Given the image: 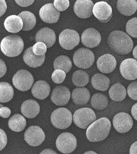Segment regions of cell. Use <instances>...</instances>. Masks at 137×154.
<instances>
[{
  "label": "cell",
  "mask_w": 137,
  "mask_h": 154,
  "mask_svg": "<svg viewBox=\"0 0 137 154\" xmlns=\"http://www.w3.org/2000/svg\"><path fill=\"white\" fill-rule=\"evenodd\" d=\"M120 71L124 79L135 80L137 79V60L134 58H127L122 62Z\"/></svg>",
  "instance_id": "cell-14"
},
{
  "label": "cell",
  "mask_w": 137,
  "mask_h": 154,
  "mask_svg": "<svg viewBox=\"0 0 137 154\" xmlns=\"http://www.w3.org/2000/svg\"><path fill=\"white\" fill-rule=\"evenodd\" d=\"M32 95L39 100H44L50 93L49 84L45 80H38L34 84L32 88Z\"/></svg>",
  "instance_id": "cell-22"
},
{
  "label": "cell",
  "mask_w": 137,
  "mask_h": 154,
  "mask_svg": "<svg viewBox=\"0 0 137 154\" xmlns=\"http://www.w3.org/2000/svg\"><path fill=\"white\" fill-rule=\"evenodd\" d=\"M126 30L129 36L137 38V18H131L127 21Z\"/></svg>",
  "instance_id": "cell-34"
},
{
  "label": "cell",
  "mask_w": 137,
  "mask_h": 154,
  "mask_svg": "<svg viewBox=\"0 0 137 154\" xmlns=\"http://www.w3.org/2000/svg\"><path fill=\"white\" fill-rule=\"evenodd\" d=\"M0 66H1V72H1V75H0V78H2L7 72L6 64L3 62V60H0Z\"/></svg>",
  "instance_id": "cell-42"
},
{
  "label": "cell",
  "mask_w": 137,
  "mask_h": 154,
  "mask_svg": "<svg viewBox=\"0 0 137 154\" xmlns=\"http://www.w3.org/2000/svg\"><path fill=\"white\" fill-rule=\"evenodd\" d=\"M23 61L27 65L31 67L36 68L41 66L45 60V55L37 56L33 52L32 47H30L25 50L23 54Z\"/></svg>",
  "instance_id": "cell-21"
},
{
  "label": "cell",
  "mask_w": 137,
  "mask_h": 154,
  "mask_svg": "<svg viewBox=\"0 0 137 154\" xmlns=\"http://www.w3.org/2000/svg\"><path fill=\"white\" fill-rule=\"evenodd\" d=\"M24 42L20 36L12 35L5 37L1 42L2 53L8 57H18L22 53Z\"/></svg>",
  "instance_id": "cell-3"
},
{
  "label": "cell",
  "mask_w": 137,
  "mask_h": 154,
  "mask_svg": "<svg viewBox=\"0 0 137 154\" xmlns=\"http://www.w3.org/2000/svg\"><path fill=\"white\" fill-rule=\"evenodd\" d=\"M71 95L68 88L64 85H60L54 88L51 93L50 100L58 106L66 105L71 98Z\"/></svg>",
  "instance_id": "cell-13"
},
{
  "label": "cell",
  "mask_w": 137,
  "mask_h": 154,
  "mask_svg": "<svg viewBox=\"0 0 137 154\" xmlns=\"http://www.w3.org/2000/svg\"><path fill=\"white\" fill-rule=\"evenodd\" d=\"M91 84L96 90L105 91L109 88L110 80L104 75L96 73L91 78Z\"/></svg>",
  "instance_id": "cell-26"
},
{
  "label": "cell",
  "mask_w": 137,
  "mask_h": 154,
  "mask_svg": "<svg viewBox=\"0 0 137 154\" xmlns=\"http://www.w3.org/2000/svg\"><path fill=\"white\" fill-rule=\"evenodd\" d=\"M109 48L117 54L125 55L130 53L133 48V42L127 33L121 31H113L108 38Z\"/></svg>",
  "instance_id": "cell-1"
},
{
  "label": "cell",
  "mask_w": 137,
  "mask_h": 154,
  "mask_svg": "<svg viewBox=\"0 0 137 154\" xmlns=\"http://www.w3.org/2000/svg\"><path fill=\"white\" fill-rule=\"evenodd\" d=\"M72 66V64L70 58L65 55L58 57L54 61V70H62L67 73L71 71Z\"/></svg>",
  "instance_id": "cell-32"
},
{
  "label": "cell",
  "mask_w": 137,
  "mask_h": 154,
  "mask_svg": "<svg viewBox=\"0 0 137 154\" xmlns=\"http://www.w3.org/2000/svg\"><path fill=\"white\" fill-rule=\"evenodd\" d=\"M96 116L94 111L89 108L77 109L73 114V121L76 126L82 129H86L96 121Z\"/></svg>",
  "instance_id": "cell-5"
},
{
  "label": "cell",
  "mask_w": 137,
  "mask_h": 154,
  "mask_svg": "<svg viewBox=\"0 0 137 154\" xmlns=\"http://www.w3.org/2000/svg\"><path fill=\"white\" fill-rule=\"evenodd\" d=\"M102 40L100 33L93 28H89L82 32L81 41L84 46L88 48H94L99 45Z\"/></svg>",
  "instance_id": "cell-15"
},
{
  "label": "cell",
  "mask_w": 137,
  "mask_h": 154,
  "mask_svg": "<svg viewBox=\"0 0 137 154\" xmlns=\"http://www.w3.org/2000/svg\"><path fill=\"white\" fill-rule=\"evenodd\" d=\"M80 38L78 32L73 29H67L59 34V44L66 50H72L79 44Z\"/></svg>",
  "instance_id": "cell-9"
},
{
  "label": "cell",
  "mask_w": 137,
  "mask_h": 154,
  "mask_svg": "<svg viewBox=\"0 0 137 154\" xmlns=\"http://www.w3.org/2000/svg\"><path fill=\"white\" fill-rule=\"evenodd\" d=\"M72 81L74 85L77 87H84L89 81V76L86 71L78 70L74 72L72 76Z\"/></svg>",
  "instance_id": "cell-33"
},
{
  "label": "cell",
  "mask_w": 137,
  "mask_h": 154,
  "mask_svg": "<svg viewBox=\"0 0 137 154\" xmlns=\"http://www.w3.org/2000/svg\"><path fill=\"white\" fill-rule=\"evenodd\" d=\"M108 98L105 95L100 93L94 94L91 98V104L94 109L102 110L108 106Z\"/></svg>",
  "instance_id": "cell-31"
},
{
  "label": "cell",
  "mask_w": 137,
  "mask_h": 154,
  "mask_svg": "<svg viewBox=\"0 0 137 154\" xmlns=\"http://www.w3.org/2000/svg\"><path fill=\"white\" fill-rule=\"evenodd\" d=\"M94 4L91 0H78L74 5V12L80 18L86 19L93 15Z\"/></svg>",
  "instance_id": "cell-17"
},
{
  "label": "cell",
  "mask_w": 137,
  "mask_h": 154,
  "mask_svg": "<svg viewBox=\"0 0 137 154\" xmlns=\"http://www.w3.org/2000/svg\"><path fill=\"white\" fill-rule=\"evenodd\" d=\"M0 7H1V13H0V16H3L4 14L5 13V12L7 11V3L4 0H0Z\"/></svg>",
  "instance_id": "cell-43"
},
{
  "label": "cell",
  "mask_w": 137,
  "mask_h": 154,
  "mask_svg": "<svg viewBox=\"0 0 137 154\" xmlns=\"http://www.w3.org/2000/svg\"><path fill=\"white\" fill-rule=\"evenodd\" d=\"M12 83L18 90L27 91L33 86L34 77L31 72L27 70H19L13 76Z\"/></svg>",
  "instance_id": "cell-7"
},
{
  "label": "cell",
  "mask_w": 137,
  "mask_h": 154,
  "mask_svg": "<svg viewBox=\"0 0 137 154\" xmlns=\"http://www.w3.org/2000/svg\"><path fill=\"white\" fill-rule=\"evenodd\" d=\"M23 22V31H29L32 30L36 24V18L32 12L29 11L21 12L18 15Z\"/></svg>",
  "instance_id": "cell-30"
},
{
  "label": "cell",
  "mask_w": 137,
  "mask_h": 154,
  "mask_svg": "<svg viewBox=\"0 0 137 154\" xmlns=\"http://www.w3.org/2000/svg\"><path fill=\"white\" fill-rule=\"evenodd\" d=\"M66 77V72L62 70L56 69L53 72L51 78L56 84H62Z\"/></svg>",
  "instance_id": "cell-36"
},
{
  "label": "cell",
  "mask_w": 137,
  "mask_h": 154,
  "mask_svg": "<svg viewBox=\"0 0 137 154\" xmlns=\"http://www.w3.org/2000/svg\"><path fill=\"white\" fill-rule=\"evenodd\" d=\"M113 127L119 133L125 134L133 126V121L129 114L124 112L117 113L113 119Z\"/></svg>",
  "instance_id": "cell-11"
},
{
  "label": "cell",
  "mask_w": 137,
  "mask_h": 154,
  "mask_svg": "<svg viewBox=\"0 0 137 154\" xmlns=\"http://www.w3.org/2000/svg\"><path fill=\"white\" fill-rule=\"evenodd\" d=\"M40 154H58V153L52 149H45L44 150H43Z\"/></svg>",
  "instance_id": "cell-46"
},
{
  "label": "cell",
  "mask_w": 137,
  "mask_h": 154,
  "mask_svg": "<svg viewBox=\"0 0 137 154\" xmlns=\"http://www.w3.org/2000/svg\"><path fill=\"white\" fill-rule=\"evenodd\" d=\"M111 124L109 119H98L89 126L86 131V137L90 142L97 143L105 140L109 135Z\"/></svg>",
  "instance_id": "cell-2"
},
{
  "label": "cell",
  "mask_w": 137,
  "mask_h": 154,
  "mask_svg": "<svg viewBox=\"0 0 137 154\" xmlns=\"http://www.w3.org/2000/svg\"><path fill=\"white\" fill-rule=\"evenodd\" d=\"M21 112L24 117L28 119H33L39 114L40 106L36 100L29 99L24 101L21 104Z\"/></svg>",
  "instance_id": "cell-20"
},
{
  "label": "cell",
  "mask_w": 137,
  "mask_h": 154,
  "mask_svg": "<svg viewBox=\"0 0 137 154\" xmlns=\"http://www.w3.org/2000/svg\"><path fill=\"white\" fill-rule=\"evenodd\" d=\"M131 114L132 116L135 119V120L137 121V102L132 106L131 108Z\"/></svg>",
  "instance_id": "cell-44"
},
{
  "label": "cell",
  "mask_w": 137,
  "mask_h": 154,
  "mask_svg": "<svg viewBox=\"0 0 137 154\" xmlns=\"http://www.w3.org/2000/svg\"><path fill=\"white\" fill-rule=\"evenodd\" d=\"M127 93L131 99L137 100V80L131 82L128 85Z\"/></svg>",
  "instance_id": "cell-37"
},
{
  "label": "cell",
  "mask_w": 137,
  "mask_h": 154,
  "mask_svg": "<svg viewBox=\"0 0 137 154\" xmlns=\"http://www.w3.org/2000/svg\"><path fill=\"white\" fill-rule=\"evenodd\" d=\"M95 60L93 52L87 48H80L75 51L73 55L75 65L82 69H87L91 67Z\"/></svg>",
  "instance_id": "cell-6"
},
{
  "label": "cell",
  "mask_w": 137,
  "mask_h": 154,
  "mask_svg": "<svg viewBox=\"0 0 137 154\" xmlns=\"http://www.w3.org/2000/svg\"><path fill=\"white\" fill-rule=\"evenodd\" d=\"M0 116L3 118H8L11 115V111L8 107L3 106L2 104L0 105Z\"/></svg>",
  "instance_id": "cell-39"
},
{
  "label": "cell",
  "mask_w": 137,
  "mask_h": 154,
  "mask_svg": "<svg viewBox=\"0 0 137 154\" xmlns=\"http://www.w3.org/2000/svg\"><path fill=\"white\" fill-rule=\"evenodd\" d=\"M15 2L20 7H26L31 5L34 2L33 0H16Z\"/></svg>",
  "instance_id": "cell-41"
},
{
  "label": "cell",
  "mask_w": 137,
  "mask_h": 154,
  "mask_svg": "<svg viewBox=\"0 0 137 154\" xmlns=\"http://www.w3.org/2000/svg\"><path fill=\"white\" fill-rule=\"evenodd\" d=\"M8 125L12 131L20 132L23 131L26 127L27 121L23 115L16 114L8 120Z\"/></svg>",
  "instance_id": "cell-28"
},
{
  "label": "cell",
  "mask_w": 137,
  "mask_h": 154,
  "mask_svg": "<svg viewBox=\"0 0 137 154\" xmlns=\"http://www.w3.org/2000/svg\"><path fill=\"white\" fill-rule=\"evenodd\" d=\"M127 91L123 85L120 83L113 85L109 89V95L114 102H121L126 98Z\"/></svg>",
  "instance_id": "cell-27"
},
{
  "label": "cell",
  "mask_w": 137,
  "mask_h": 154,
  "mask_svg": "<svg viewBox=\"0 0 137 154\" xmlns=\"http://www.w3.org/2000/svg\"><path fill=\"white\" fill-rule=\"evenodd\" d=\"M56 146L58 151L63 153H71L77 147L76 137L68 132H65L59 135L56 140Z\"/></svg>",
  "instance_id": "cell-8"
},
{
  "label": "cell",
  "mask_w": 137,
  "mask_h": 154,
  "mask_svg": "<svg viewBox=\"0 0 137 154\" xmlns=\"http://www.w3.org/2000/svg\"><path fill=\"white\" fill-rule=\"evenodd\" d=\"M32 49L34 53L37 56H44V55H45L47 47L44 43L36 42L32 46Z\"/></svg>",
  "instance_id": "cell-35"
},
{
  "label": "cell",
  "mask_w": 137,
  "mask_h": 154,
  "mask_svg": "<svg viewBox=\"0 0 137 154\" xmlns=\"http://www.w3.org/2000/svg\"><path fill=\"white\" fill-rule=\"evenodd\" d=\"M93 14L100 22L107 23L112 18L113 10L107 2H99L94 5Z\"/></svg>",
  "instance_id": "cell-12"
},
{
  "label": "cell",
  "mask_w": 137,
  "mask_h": 154,
  "mask_svg": "<svg viewBox=\"0 0 137 154\" xmlns=\"http://www.w3.org/2000/svg\"><path fill=\"white\" fill-rule=\"evenodd\" d=\"M129 153L130 154H137V141L135 142L131 146V148L129 149Z\"/></svg>",
  "instance_id": "cell-45"
},
{
  "label": "cell",
  "mask_w": 137,
  "mask_h": 154,
  "mask_svg": "<svg viewBox=\"0 0 137 154\" xmlns=\"http://www.w3.org/2000/svg\"><path fill=\"white\" fill-rule=\"evenodd\" d=\"M72 100L76 105H85L88 103L91 93L88 89L85 88H77L72 91L71 95Z\"/></svg>",
  "instance_id": "cell-25"
},
{
  "label": "cell",
  "mask_w": 137,
  "mask_h": 154,
  "mask_svg": "<svg viewBox=\"0 0 137 154\" xmlns=\"http://www.w3.org/2000/svg\"><path fill=\"white\" fill-rule=\"evenodd\" d=\"M56 40V37L54 31L49 27L42 28L36 32V42L44 43L47 47V48H51L55 44Z\"/></svg>",
  "instance_id": "cell-19"
},
{
  "label": "cell",
  "mask_w": 137,
  "mask_h": 154,
  "mask_svg": "<svg viewBox=\"0 0 137 154\" xmlns=\"http://www.w3.org/2000/svg\"><path fill=\"white\" fill-rule=\"evenodd\" d=\"M14 89L10 84L5 82H0V102L7 103L14 97Z\"/></svg>",
  "instance_id": "cell-29"
},
{
  "label": "cell",
  "mask_w": 137,
  "mask_h": 154,
  "mask_svg": "<svg viewBox=\"0 0 137 154\" xmlns=\"http://www.w3.org/2000/svg\"><path fill=\"white\" fill-rule=\"evenodd\" d=\"M117 8L120 14L126 16L133 15L137 10V2L135 0H118Z\"/></svg>",
  "instance_id": "cell-24"
},
{
  "label": "cell",
  "mask_w": 137,
  "mask_h": 154,
  "mask_svg": "<svg viewBox=\"0 0 137 154\" xmlns=\"http://www.w3.org/2000/svg\"><path fill=\"white\" fill-rule=\"evenodd\" d=\"M4 27L8 32L11 33L19 32L23 29V20L19 16L11 15L4 21Z\"/></svg>",
  "instance_id": "cell-23"
},
{
  "label": "cell",
  "mask_w": 137,
  "mask_h": 154,
  "mask_svg": "<svg viewBox=\"0 0 137 154\" xmlns=\"http://www.w3.org/2000/svg\"><path fill=\"white\" fill-rule=\"evenodd\" d=\"M39 15L41 20L44 22L54 23L58 21L60 12L55 8L54 4L47 3L40 8Z\"/></svg>",
  "instance_id": "cell-16"
},
{
  "label": "cell",
  "mask_w": 137,
  "mask_h": 154,
  "mask_svg": "<svg viewBox=\"0 0 137 154\" xmlns=\"http://www.w3.org/2000/svg\"><path fill=\"white\" fill-rule=\"evenodd\" d=\"M72 115L67 108H59L55 109L51 114L50 121L58 129L64 130L69 127L72 122Z\"/></svg>",
  "instance_id": "cell-4"
},
{
  "label": "cell",
  "mask_w": 137,
  "mask_h": 154,
  "mask_svg": "<svg viewBox=\"0 0 137 154\" xmlns=\"http://www.w3.org/2000/svg\"><path fill=\"white\" fill-rule=\"evenodd\" d=\"M96 65L98 70L103 73H111L117 67V60L112 54H105L98 58Z\"/></svg>",
  "instance_id": "cell-18"
},
{
  "label": "cell",
  "mask_w": 137,
  "mask_h": 154,
  "mask_svg": "<svg viewBox=\"0 0 137 154\" xmlns=\"http://www.w3.org/2000/svg\"><path fill=\"white\" fill-rule=\"evenodd\" d=\"M0 135H1V148L0 150H2L6 146L7 143V137L6 133L2 129H0Z\"/></svg>",
  "instance_id": "cell-40"
},
{
  "label": "cell",
  "mask_w": 137,
  "mask_h": 154,
  "mask_svg": "<svg viewBox=\"0 0 137 154\" xmlns=\"http://www.w3.org/2000/svg\"><path fill=\"white\" fill-rule=\"evenodd\" d=\"M55 8L59 11H64L69 7V1L68 0H55L54 1Z\"/></svg>",
  "instance_id": "cell-38"
},
{
  "label": "cell",
  "mask_w": 137,
  "mask_h": 154,
  "mask_svg": "<svg viewBox=\"0 0 137 154\" xmlns=\"http://www.w3.org/2000/svg\"><path fill=\"white\" fill-rule=\"evenodd\" d=\"M84 154H98V153L93 151H88V152H85Z\"/></svg>",
  "instance_id": "cell-48"
},
{
  "label": "cell",
  "mask_w": 137,
  "mask_h": 154,
  "mask_svg": "<svg viewBox=\"0 0 137 154\" xmlns=\"http://www.w3.org/2000/svg\"><path fill=\"white\" fill-rule=\"evenodd\" d=\"M132 55H133L135 59L137 60V45L135 47L133 51H132Z\"/></svg>",
  "instance_id": "cell-47"
},
{
  "label": "cell",
  "mask_w": 137,
  "mask_h": 154,
  "mask_svg": "<svg viewBox=\"0 0 137 154\" xmlns=\"http://www.w3.org/2000/svg\"><path fill=\"white\" fill-rule=\"evenodd\" d=\"M24 138L30 146H38L44 142L45 134L40 126H32L25 131Z\"/></svg>",
  "instance_id": "cell-10"
}]
</instances>
